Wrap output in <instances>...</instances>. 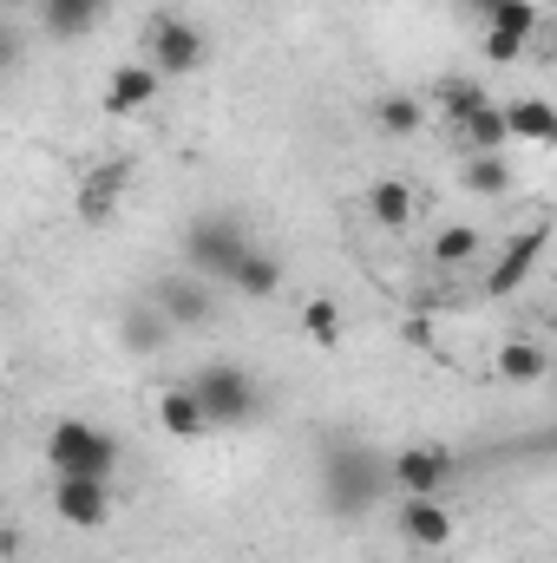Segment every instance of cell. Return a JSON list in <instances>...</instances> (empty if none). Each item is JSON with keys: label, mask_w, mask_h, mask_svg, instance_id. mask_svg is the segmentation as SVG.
<instances>
[{"label": "cell", "mask_w": 557, "mask_h": 563, "mask_svg": "<svg viewBox=\"0 0 557 563\" xmlns=\"http://www.w3.org/2000/svg\"><path fill=\"white\" fill-rule=\"evenodd\" d=\"M387 459L361 439H335L321 452V511L328 518H368L387 498Z\"/></svg>", "instance_id": "1"}, {"label": "cell", "mask_w": 557, "mask_h": 563, "mask_svg": "<svg viewBox=\"0 0 557 563\" xmlns=\"http://www.w3.org/2000/svg\"><path fill=\"white\" fill-rule=\"evenodd\" d=\"M250 243H256V236H250V223H243V217H223V210L190 217V223L177 230L184 276H197V282H223L230 269H237V256H243Z\"/></svg>", "instance_id": "2"}, {"label": "cell", "mask_w": 557, "mask_h": 563, "mask_svg": "<svg viewBox=\"0 0 557 563\" xmlns=\"http://www.w3.org/2000/svg\"><path fill=\"white\" fill-rule=\"evenodd\" d=\"M119 459H125V445L106 432V426L92 420H59L46 432V465H53V478H119Z\"/></svg>", "instance_id": "3"}, {"label": "cell", "mask_w": 557, "mask_h": 563, "mask_svg": "<svg viewBox=\"0 0 557 563\" xmlns=\"http://www.w3.org/2000/svg\"><path fill=\"white\" fill-rule=\"evenodd\" d=\"M184 387L197 394V407H204L210 432H217V426H256V420H263V387H256V374H250V367L217 361V367H197Z\"/></svg>", "instance_id": "4"}, {"label": "cell", "mask_w": 557, "mask_h": 563, "mask_svg": "<svg viewBox=\"0 0 557 563\" xmlns=\"http://www.w3.org/2000/svg\"><path fill=\"white\" fill-rule=\"evenodd\" d=\"M204 59H210V40L190 13H151L144 20V66L157 79H190V73H204Z\"/></svg>", "instance_id": "5"}, {"label": "cell", "mask_w": 557, "mask_h": 563, "mask_svg": "<svg viewBox=\"0 0 557 563\" xmlns=\"http://www.w3.org/2000/svg\"><path fill=\"white\" fill-rule=\"evenodd\" d=\"M452 478H459V459H452V445H433V439L401 445V452L387 459V485H394L401 498H446Z\"/></svg>", "instance_id": "6"}, {"label": "cell", "mask_w": 557, "mask_h": 563, "mask_svg": "<svg viewBox=\"0 0 557 563\" xmlns=\"http://www.w3.org/2000/svg\"><path fill=\"white\" fill-rule=\"evenodd\" d=\"M53 518L73 531H106L112 518V485L106 478H53Z\"/></svg>", "instance_id": "7"}, {"label": "cell", "mask_w": 557, "mask_h": 563, "mask_svg": "<svg viewBox=\"0 0 557 563\" xmlns=\"http://www.w3.org/2000/svg\"><path fill=\"white\" fill-rule=\"evenodd\" d=\"M151 308L184 334V328H204L217 314V295H210V282H197V276H157L151 282Z\"/></svg>", "instance_id": "8"}, {"label": "cell", "mask_w": 557, "mask_h": 563, "mask_svg": "<svg viewBox=\"0 0 557 563\" xmlns=\"http://www.w3.org/2000/svg\"><path fill=\"white\" fill-rule=\"evenodd\" d=\"M394 531H401V544H414V551H446L452 544V505L446 498H401L394 505Z\"/></svg>", "instance_id": "9"}, {"label": "cell", "mask_w": 557, "mask_h": 563, "mask_svg": "<svg viewBox=\"0 0 557 563\" xmlns=\"http://www.w3.org/2000/svg\"><path fill=\"white\" fill-rule=\"evenodd\" d=\"M157 92H164V79H157L144 59H125V66H112V73H106L99 106H106L112 119H132V112H151V106H157Z\"/></svg>", "instance_id": "10"}, {"label": "cell", "mask_w": 557, "mask_h": 563, "mask_svg": "<svg viewBox=\"0 0 557 563\" xmlns=\"http://www.w3.org/2000/svg\"><path fill=\"white\" fill-rule=\"evenodd\" d=\"M125 177H132V164H125V157H112V164H99V170L79 184L73 210H79V223H86V230L112 223V210H119V197H125Z\"/></svg>", "instance_id": "11"}, {"label": "cell", "mask_w": 557, "mask_h": 563, "mask_svg": "<svg viewBox=\"0 0 557 563\" xmlns=\"http://www.w3.org/2000/svg\"><path fill=\"white\" fill-rule=\"evenodd\" d=\"M223 282H230L237 295H250V301H276V295H282V282H288V269H282V256H276V250L250 243V250L237 256V269H230Z\"/></svg>", "instance_id": "12"}, {"label": "cell", "mask_w": 557, "mask_h": 563, "mask_svg": "<svg viewBox=\"0 0 557 563\" xmlns=\"http://www.w3.org/2000/svg\"><path fill=\"white\" fill-rule=\"evenodd\" d=\"M545 263V230H525L499 263H492V276H485V295H512V288H525L532 269Z\"/></svg>", "instance_id": "13"}, {"label": "cell", "mask_w": 557, "mask_h": 563, "mask_svg": "<svg viewBox=\"0 0 557 563\" xmlns=\"http://www.w3.org/2000/svg\"><path fill=\"white\" fill-rule=\"evenodd\" d=\"M368 217H374V230H414V190H407V177H374L368 184Z\"/></svg>", "instance_id": "14"}, {"label": "cell", "mask_w": 557, "mask_h": 563, "mask_svg": "<svg viewBox=\"0 0 557 563\" xmlns=\"http://www.w3.org/2000/svg\"><path fill=\"white\" fill-rule=\"evenodd\" d=\"M157 426H164L171 439H204V432H210L204 407H197V394H190L184 380H171V387L157 394Z\"/></svg>", "instance_id": "15"}, {"label": "cell", "mask_w": 557, "mask_h": 563, "mask_svg": "<svg viewBox=\"0 0 557 563\" xmlns=\"http://www.w3.org/2000/svg\"><path fill=\"white\" fill-rule=\"evenodd\" d=\"M545 374H551V354H545L538 341L512 334V341L499 347V380H505V387H538Z\"/></svg>", "instance_id": "16"}, {"label": "cell", "mask_w": 557, "mask_h": 563, "mask_svg": "<svg viewBox=\"0 0 557 563\" xmlns=\"http://www.w3.org/2000/svg\"><path fill=\"white\" fill-rule=\"evenodd\" d=\"M499 112H505V139H525V144H551L557 139L551 99H512V106H499Z\"/></svg>", "instance_id": "17"}, {"label": "cell", "mask_w": 557, "mask_h": 563, "mask_svg": "<svg viewBox=\"0 0 557 563\" xmlns=\"http://www.w3.org/2000/svg\"><path fill=\"white\" fill-rule=\"evenodd\" d=\"M459 184H466L472 197H505V190H512V164H505V151H466Z\"/></svg>", "instance_id": "18"}, {"label": "cell", "mask_w": 557, "mask_h": 563, "mask_svg": "<svg viewBox=\"0 0 557 563\" xmlns=\"http://www.w3.org/2000/svg\"><path fill=\"white\" fill-rule=\"evenodd\" d=\"M295 328H302L315 347H341L348 314H341V301H335V295H308V301H302V314H295Z\"/></svg>", "instance_id": "19"}, {"label": "cell", "mask_w": 557, "mask_h": 563, "mask_svg": "<svg viewBox=\"0 0 557 563\" xmlns=\"http://www.w3.org/2000/svg\"><path fill=\"white\" fill-rule=\"evenodd\" d=\"M33 7H40V33L46 40H86L99 26V13L86 0H33Z\"/></svg>", "instance_id": "20"}, {"label": "cell", "mask_w": 557, "mask_h": 563, "mask_svg": "<svg viewBox=\"0 0 557 563\" xmlns=\"http://www.w3.org/2000/svg\"><path fill=\"white\" fill-rule=\"evenodd\" d=\"M171 334H177V328H171V321H164L151 301H144V308H125V321H119V341H125L132 354H157Z\"/></svg>", "instance_id": "21"}, {"label": "cell", "mask_w": 557, "mask_h": 563, "mask_svg": "<svg viewBox=\"0 0 557 563\" xmlns=\"http://www.w3.org/2000/svg\"><path fill=\"white\" fill-rule=\"evenodd\" d=\"M374 125H381L387 139H414V132H426V99H414V92H387V99L374 106Z\"/></svg>", "instance_id": "22"}, {"label": "cell", "mask_w": 557, "mask_h": 563, "mask_svg": "<svg viewBox=\"0 0 557 563\" xmlns=\"http://www.w3.org/2000/svg\"><path fill=\"white\" fill-rule=\"evenodd\" d=\"M433 99H439V119H446V132H459V125H466V119L485 106V86H479V79H439V92H433Z\"/></svg>", "instance_id": "23"}, {"label": "cell", "mask_w": 557, "mask_h": 563, "mask_svg": "<svg viewBox=\"0 0 557 563\" xmlns=\"http://www.w3.org/2000/svg\"><path fill=\"white\" fill-rule=\"evenodd\" d=\"M452 139L466 144V151H505V144H512V139H505V112H499L492 99H485V106H479V112H472Z\"/></svg>", "instance_id": "24"}, {"label": "cell", "mask_w": 557, "mask_h": 563, "mask_svg": "<svg viewBox=\"0 0 557 563\" xmlns=\"http://www.w3.org/2000/svg\"><path fill=\"white\" fill-rule=\"evenodd\" d=\"M485 26H499V33H512V40H532V33L545 26V0H499Z\"/></svg>", "instance_id": "25"}, {"label": "cell", "mask_w": 557, "mask_h": 563, "mask_svg": "<svg viewBox=\"0 0 557 563\" xmlns=\"http://www.w3.org/2000/svg\"><path fill=\"white\" fill-rule=\"evenodd\" d=\"M472 256H479V230H472V223H452V230L433 236V263H439V269H459V263H472Z\"/></svg>", "instance_id": "26"}, {"label": "cell", "mask_w": 557, "mask_h": 563, "mask_svg": "<svg viewBox=\"0 0 557 563\" xmlns=\"http://www.w3.org/2000/svg\"><path fill=\"white\" fill-rule=\"evenodd\" d=\"M485 59H492V66H512V59H525V40H512V33H499V26H485Z\"/></svg>", "instance_id": "27"}, {"label": "cell", "mask_w": 557, "mask_h": 563, "mask_svg": "<svg viewBox=\"0 0 557 563\" xmlns=\"http://www.w3.org/2000/svg\"><path fill=\"white\" fill-rule=\"evenodd\" d=\"M13 59H20V40H13V33H7V26H0V73H7V66H13Z\"/></svg>", "instance_id": "28"}, {"label": "cell", "mask_w": 557, "mask_h": 563, "mask_svg": "<svg viewBox=\"0 0 557 563\" xmlns=\"http://www.w3.org/2000/svg\"><path fill=\"white\" fill-rule=\"evenodd\" d=\"M466 7H472L479 20H492V7H499V0H466Z\"/></svg>", "instance_id": "29"}, {"label": "cell", "mask_w": 557, "mask_h": 563, "mask_svg": "<svg viewBox=\"0 0 557 563\" xmlns=\"http://www.w3.org/2000/svg\"><path fill=\"white\" fill-rule=\"evenodd\" d=\"M86 7H92V13H106V7H112V0H86Z\"/></svg>", "instance_id": "30"}, {"label": "cell", "mask_w": 557, "mask_h": 563, "mask_svg": "<svg viewBox=\"0 0 557 563\" xmlns=\"http://www.w3.org/2000/svg\"><path fill=\"white\" fill-rule=\"evenodd\" d=\"M0 7H7V0H0Z\"/></svg>", "instance_id": "31"}]
</instances>
